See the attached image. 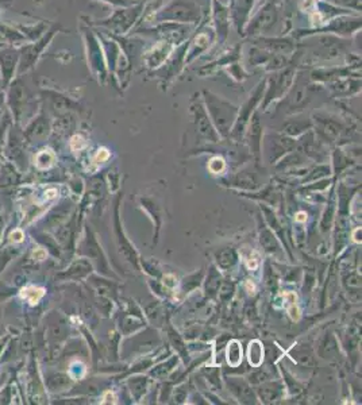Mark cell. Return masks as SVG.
I'll return each mask as SVG.
<instances>
[{
  "label": "cell",
  "mask_w": 362,
  "mask_h": 405,
  "mask_svg": "<svg viewBox=\"0 0 362 405\" xmlns=\"http://www.w3.org/2000/svg\"><path fill=\"white\" fill-rule=\"evenodd\" d=\"M196 33L188 41V49L185 53V65L193 63L198 57L207 52L215 42V31L214 27L208 24H199Z\"/></svg>",
  "instance_id": "cell-9"
},
{
  "label": "cell",
  "mask_w": 362,
  "mask_h": 405,
  "mask_svg": "<svg viewBox=\"0 0 362 405\" xmlns=\"http://www.w3.org/2000/svg\"><path fill=\"white\" fill-rule=\"evenodd\" d=\"M174 48L176 46L168 44V42H164V41H155L154 46L142 54V61L150 70H157L169 58L170 53L173 52Z\"/></svg>",
  "instance_id": "cell-13"
},
{
  "label": "cell",
  "mask_w": 362,
  "mask_h": 405,
  "mask_svg": "<svg viewBox=\"0 0 362 405\" xmlns=\"http://www.w3.org/2000/svg\"><path fill=\"white\" fill-rule=\"evenodd\" d=\"M251 44L254 46L268 50L271 53L284 54V56H293L297 50V41L290 35H261L251 38Z\"/></svg>",
  "instance_id": "cell-11"
},
{
  "label": "cell",
  "mask_w": 362,
  "mask_h": 405,
  "mask_svg": "<svg viewBox=\"0 0 362 405\" xmlns=\"http://www.w3.org/2000/svg\"><path fill=\"white\" fill-rule=\"evenodd\" d=\"M45 195H46V199L50 200V199H54L56 196H57V191H56V189H49L48 192L45 193Z\"/></svg>",
  "instance_id": "cell-35"
},
{
  "label": "cell",
  "mask_w": 362,
  "mask_h": 405,
  "mask_svg": "<svg viewBox=\"0 0 362 405\" xmlns=\"http://www.w3.org/2000/svg\"><path fill=\"white\" fill-rule=\"evenodd\" d=\"M193 112H195V116H196V126H198V130L204 134L206 136H210V138H214L215 134H214V129L211 127V123H210V118H208V114L204 110L203 104L200 101H195L193 103Z\"/></svg>",
  "instance_id": "cell-15"
},
{
  "label": "cell",
  "mask_w": 362,
  "mask_h": 405,
  "mask_svg": "<svg viewBox=\"0 0 362 405\" xmlns=\"http://www.w3.org/2000/svg\"><path fill=\"white\" fill-rule=\"evenodd\" d=\"M54 162V154L50 151V150H44L37 154L35 157V165L38 166L39 169H48L50 168Z\"/></svg>",
  "instance_id": "cell-20"
},
{
  "label": "cell",
  "mask_w": 362,
  "mask_h": 405,
  "mask_svg": "<svg viewBox=\"0 0 362 405\" xmlns=\"http://www.w3.org/2000/svg\"><path fill=\"white\" fill-rule=\"evenodd\" d=\"M226 72L230 73V76H231L232 78H235L237 81H242L243 78L247 77V73L245 72V69L239 65V63H232L230 64V65H227L226 68Z\"/></svg>",
  "instance_id": "cell-21"
},
{
  "label": "cell",
  "mask_w": 362,
  "mask_h": 405,
  "mask_svg": "<svg viewBox=\"0 0 362 405\" xmlns=\"http://www.w3.org/2000/svg\"><path fill=\"white\" fill-rule=\"evenodd\" d=\"M84 146H85V140H84V138H82L81 135H74V136H72V139H71V147H72V150L78 151V150H81Z\"/></svg>",
  "instance_id": "cell-25"
},
{
  "label": "cell",
  "mask_w": 362,
  "mask_h": 405,
  "mask_svg": "<svg viewBox=\"0 0 362 405\" xmlns=\"http://www.w3.org/2000/svg\"><path fill=\"white\" fill-rule=\"evenodd\" d=\"M260 1V5L261 4H265V3H271V1H280V0H258Z\"/></svg>",
  "instance_id": "cell-38"
},
{
  "label": "cell",
  "mask_w": 362,
  "mask_h": 405,
  "mask_svg": "<svg viewBox=\"0 0 362 405\" xmlns=\"http://www.w3.org/2000/svg\"><path fill=\"white\" fill-rule=\"evenodd\" d=\"M110 158V153L107 149H100L97 151L96 157H95V162L96 164H102V162H106L107 159Z\"/></svg>",
  "instance_id": "cell-27"
},
{
  "label": "cell",
  "mask_w": 362,
  "mask_h": 405,
  "mask_svg": "<svg viewBox=\"0 0 362 405\" xmlns=\"http://www.w3.org/2000/svg\"><path fill=\"white\" fill-rule=\"evenodd\" d=\"M324 1L337 5L339 8H345V10H350L361 14V0H324Z\"/></svg>",
  "instance_id": "cell-19"
},
{
  "label": "cell",
  "mask_w": 362,
  "mask_h": 405,
  "mask_svg": "<svg viewBox=\"0 0 362 405\" xmlns=\"http://www.w3.org/2000/svg\"><path fill=\"white\" fill-rule=\"evenodd\" d=\"M226 359L227 363L231 367H237L241 365L242 362V347L241 343L237 340H232L228 343L226 350Z\"/></svg>",
  "instance_id": "cell-17"
},
{
  "label": "cell",
  "mask_w": 362,
  "mask_h": 405,
  "mask_svg": "<svg viewBox=\"0 0 362 405\" xmlns=\"http://www.w3.org/2000/svg\"><path fill=\"white\" fill-rule=\"evenodd\" d=\"M103 403H108V404H115V396L111 392H107L104 396V401Z\"/></svg>",
  "instance_id": "cell-33"
},
{
  "label": "cell",
  "mask_w": 362,
  "mask_h": 405,
  "mask_svg": "<svg viewBox=\"0 0 362 405\" xmlns=\"http://www.w3.org/2000/svg\"><path fill=\"white\" fill-rule=\"evenodd\" d=\"M264 92H265V78L257 85L256 89L253 91V93H251L250 97H249V100L245 103L243 108H241L239 116H238V119L235 121L237 122V130H239L241 127H243V126L246 125L249 116H250L251 112L254 111V107H256L261 101V99L264 97Z\"/></svg>",
  "instance_id": "cell-14"
},
{
  "label": "cell",
  "mask_w": 362,
  "mask_h": 405,
  "mask_svg": "<svg viewBox=\"0 0 362 405\" xmlns=\"http://www.w3.org/2000/svg\"><path fill=\"white\" fill-rule=\"evenodd\" d=\"M203 97L208 114L217 126V131L220 134L226 135L231 129L232 123L237 121L238 107L207 89L203 91Z\"/></svg>",
  "instance_id": "cell-7"
},
{
  "label": "cell",
  "mask_w": 362,
  "mask_h": 405,
  "mask_svg": "<svg viewBox=\"0 0 362 405\" xmlns=\"http://www.w3.org/2000/svg\"><path fill=\"white\" fill-rule=\"evenodd\" d=\"M198 4L200 5V8L203 11L204 19H207L208 15H210V10H211V0H196Z\"/></svg>",
  "instance_id": "cell-26"
},
{
  "label": "cell",
  "mask_w": 362,
  "mask_h": 405,
  "mask_svg": "<svg viewBox=\"0 0 362 405\" xmlns=\"http://www.w3.org/2000/svg\"><path fill=\"white\" fill-rule=\"evenodd\" d=\"M144 19L151 24L161 23V22H174V23L193 24V26H199L202 20H206L203 11L196 0H169L155 12L145 15Z\"/></svg>",
  "instance_id": "cell-2"
},
{
  "label": "cell",
  "mask_w": 362,
  "mask_h": 405,
  "mask_svg": "<svg viewBox=\"0 0 362 405\" xmlns=\"http://www.w3.org/2000/svg\"><path fill=\"white\" fill-rule=\"evenodd\" d=\"M99 1H104V3L114 5V7H126V5L133 4L131 0H99Z\"/></svg>",
  "instance_id": "cell-28"
},
{
  "label": "cell",
  "mask_w": 362,
  "mask_h": 405,
  "mask_svg": "<svg viewBox=\"0 0 362 405\" xmlns=\"http://www.w3.org/2000/svg\"><path fill=\"white\" fill-rule=\"evenodd\" d=\"M247 359L253 366H260L262 361H264V347L258 340H253L249 344V350H247Z\"/></svg>",
  "instance_id": "cell-18"
},
{
  "label": "cell",
  "mask_w": 362,
  "mask_h": 405,
  "mask_svg": "<svg viewBox=\"0 0 362 405\" xmlns=\"http://www.w3.org/2000/svg\"><path fill=\"white\" fill-rule=\"evenodd\" d=\"M239 57H241V46L238 45V46H235L234 49H231V52H228V53L224 54L220 60L217 58V61H214L213 64H210L208 67L202 68V69H200V72H204V70L211 72L213 69H217V68H219V67L226 68L227 65H230V64L237 63L238 60H239Z\"/></svg>",
  "instance_id": "cell-16"
},
{
  "label": "cell",
  "mask_w": 362,
  "mask_h": 405,
  "mask_svg": "<svg viewBox=\"0 0 362 405\" xmlns=\"http://www.w3.org/2000/svg\"><path fill=\"white\" fill-rule=\"evenodd\" d=\"M247 266L250 269H256L258 266V254L257 253H251V256L247 258Z\"/></svg>",
  "instance_id": "cell-30"
},
{
  "label": "cell",
  "mask_w": 362,
  "mask_h": 405,
  "mask_svg": "<svg viewBox=\"0 0 362 405\" xmlns=\"http://www.w3.org/2000/svg\"><path fill=\"white\" fill-rule=\"evenodd\" d=\"M285 299H287V303H288V312H290V316L293 320H299L300 319V311L297 308V304H296V294L294 293H288L285 294Z\"/></svg>",
  "instance_id": "cell-22"
},
{
  "label": "cell",
  "mask_w": 362,
  "mask_h": 405,
  "mask_svg": "<svg viewBox=\"0 0 362 405\" xmlns=\"http://www.w3.org/2000/svg\"><path fill=\"white\" fill-rule=\"evenodd\" d=\"M224 161L219 157H215V158L211 159V162L208 164V169L213 172V173H222L224 170Z\"/></svg>",
  "instance_id": "cell-24"
},
{
  "label": "cell",
  "mask_w": 362,
  "mask_h": 405,
  "mask_svg": "<svg viewBox=\"0 0 362 405\" xmlns=\"http://www.w3.org/2000/svg\"><path fill=\"white\" fill-rule=\"evenodd\" d=\"M14 173H12V170H10V172H5L4 170V173L1 172V181L4 183V185H10V184H14L16 181L14 179Z\"/></svg>",
  "instance_id": "cell-29"
},
{
  "label": "cell",
  "mask_w": 362,
  "mask_h": 405,
  "mask_svg": "<svg viewBox=\"0 0 362 405\" xmlns=\"http://www.w3.org/2000/svg\"><path fill=\"white\" fill-rule=\"evenodd\" d=\"M352 39L341 38L333 34H309L303 44H297L301 50H308V56L315 61H331L342 56H349Z\"/></svg>",
  "instance_id": "cell-1"
},
{
  "label": "cell",
  "mask_w": 362,
  "mask_h": 405,
  "mask_svg": "<svg viewBox=\"0 0 362 405\" xmlns=\"http://www.w3.org/2000/svg\"><path fill=\"white\" fill-rule=\"evenodd\" d=\"M211 19L214 22V31H215V41L219 45H223L227 41L230 33V4L222 0H211V10H210Z\"/></svg>",
  "instance_id": "cell-10"
},
{
  "label": "cell",
  "mask_w": 362,
  "mask_h": 405,
  "mask_svg": "<svg viewBox=\"0 0 362 405\" xmlns=\"http://www.w3.org/2000/svg\"><path fill=\"white\" fill-rule=\"evenodd\" d=\"M361 14H353V15H339L335 16L333 19L327 20L323 26H319L315 29H301L296 30L292 34L294 39L303 38L305 35L309 34H333L341 38H352L353 35H357L358 31L361 30Z\"/></svg>",
  "instance_id": "cell-3"
},
{
  "label": "cell",
  "mask_w": 362,
  "mask_h": 405,
  "mask_svg": "<svg viewBox=\"0 0 362 405\" xmlns=\"http://www.w3.org/2000/svg\"><path fill=\"white\" fill-rule=\"evenodd\" d=\"M23 292H24L23 296H26L31 304L38 303L39 299H41L45 293V290L42 289V288H35V286H29V288H26Z\"/></svg>",
  "instance_id": "cell-23"
},
{
  "label": "cell",
  "mask_w": 362,
  "mask_h": 405,
  "mask_svg": "<svg viewBox=\"0 0 362 405\" xmlns=\"http://www.w3.org/2000/svg\"><path fill=\"white\" fill-rule=\"evenodd\" d=\"M280 1H271L261 4L260 8L251 14L246 27L243 30V37L254 38L261 35H269L271 31L280 22Z\"/></svg>",
  "instance_id": "cell-5"
},
{
  "label": "cell",
  "mask_w": 362,
  "mask_h": 405,
  "mask_svg": "<svg viewBox=\"0 0 362 405\" xmlns=\"http://www.w3.org/2000/svg\"><path fill=\"white\" fill-rule=\"evenodd\" d=\"M133 3H147L149 0H131Z\"/></svg>",
  "instance_id": "cell-39"
},
{
  "label": "cell",
  "mask_w": 362,
  "mask_h": 405,
  "mask_svg": "<svg viewBox=\"0 0 362 405\" xmlns=\"http://www.w3.org/2000/svg\"><path fill=\"white\" fill-rule=\"evenodd\" d=\"M353 239H354V242H357V243H361V228H357V230L354 231V234H353Z\"/></svg>",
  "instance_id": "cell-34"
},
{
  "label": "cell",
  "mask_w": 362,
  "mask_h": 405,
  "mask_svg": "<svg viewBox=\"0 0 362 405\" xmlns=\"http://www.w3.org/2000/svg\"><path fill=\"white\" fill-rule=\"evenodd\" d=\"M196 27L198 26H193V24L161 22V23L151 24L147 27H140L136 33L145 34L147 37H151L154 41H164V42H168L173 46H179L191 38L192 31Z\"/></svg>",
  "instance_id": "cell-6"
},
{
  "label": "cell",
  "mask_w": 362,
  "mask_h": 405,
  "mask_svg": "<svg viewBox=\"0 0 362 405\" xmlns=\"http://www.w3.org/2000/svg\"><path fill=\"white\" fill-rule=\"evenodd\" d=\"M1 228H3V222H1V219H0V234H1Z\"/></svg>",
  "instance_id": "cell-40"
},
{
  "label": "cell",
  "mask_w": 362,
  "mask_h": 405,
  "mask_svg": "<svg viewBox=\"0 0 362 405\" xmlns=\"http://www.w3.org/2000/svg\"><path fill=\"white\" fill-rule=\"evenodd\" d=\"M257 0H232L230 3V18L237 33L243 37V30L250 19Z\"/></svg>",
  "instance_id": "cell-12"
},
{
  "label": "cell",
  "mask_w": 362,
  "mask_h": 405,
  "mask_svg": "<svg viewBox=\"0 0 362 405\" xmlns=\"http://www.w3.org/2000/svg\"><path fill=\"white\" fill-rule=\"evenodd\" d=\"M45 257H46V251H45L44 249H41V247L35 249L34 253H33V258H34V260H37V261L44 260Z\"/></svg>",
  "instance_id": "cell-31"
},
{
  "label": "cell",
  "mask_w": 362,
  "mask_h": 405,
  "mask_svg": "<svg viewBox=\"0 0 362 405\" xmlns=\"http://www.w3.org/2000/svg\"><path fill=\"white\" fill-rule=\"evenodd\" d=\"M146 3H133L126 7H118L108 18L99 20V26L106 27L112 35L123 37L136 26V23L142 18L145 11Z\"/></svg>",
  "instance_id": "cell-4"
},
{
  "label": "cell",
  "mask_w": 362,
  "mask_h": 405,
  "mask_svg": "<svg viewBox=\"0 0 362 405\" xmlns=\"http://www.w3.org/2000/svg\"><path fill=\"white\" fill-rule=\"evenodd\" d=\"M299 64L296 61L294 56H292V63L285 67L284 69H280L277 72H272L269 77L265 78V92H264V104H269L272 100L279 99L287 92L290 91V88L293 84L294 76L297 72Z\"/></svg>",
  "instance_id": "cell-8"
},
{
  "label": "cell",
  "mask_w": 362,
  "mask_h": 405,
  "mask_svg": "<svg viewBox=\"0 0 362 405\" xmlns=\"http://www.w3.org/2000/svg\"><path fill=\"white\" fill-rule=\"evenodd\" d=\"M296 220H297V222H305V220H307V215H305L304 212H299L296 215Z\"/></svg>",
  "instance_id": "cell-36"
},
{
  "label": "cell",
  "mask_w": 362,
  "mask_h": 405,
  "mask_svg": "<svg viewBox=\"0 0 362 405\" xmlns=\"http://www.w3.org/2000/svg\"><path fill=\"white\" fill-rule=\"evenodd\" d=\"M11 239L14 242H22L23 241V234L20 230H15L12 234H11Z\"/></svg>",
  "instance_id": "cell-32"
},
{
  "label": "cell",
  "mask_w": 362,
  "mask_h": 405,
  "mask_svg": "<svg viewBox=\"0 0 362 405\" xmlns=\"http://www.w3.org/2000/svg\"><path fill=\"white\" fill-rule=\"evenodd\" d=\"M246 288L249 290V293H254V290H256V286H254V284H251L250 281L246 282Z\"/></svg>",
  "instance_id": "cell-37"
}]
</instances>
